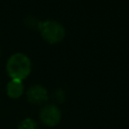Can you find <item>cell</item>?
Returning <instances> with one entry per match:
<instances>
[{
    "instance_id": "5",
    "label": "cell",
    "mask_w": 129,
    "mask_h": 129,
    "mask_svg": "<svg viewBox=\"0 0 129 129\" xmlns=\"http://www.w3.org/2000/svg\"><path fill=\"white\" fill-rule=\"evenodd\" d=\"M24 86L19 80H12L8 82L6 86V91L9 97L11 98H19L23 93Z\"/></svg>"
},
{
    "instance_id": "3",
    "label": "cell",
    "mask_w": 129,
    "mask_h": 129,
    "mask_svg": "<svg viewBox=\"0 0 129 129\" xmlns=\"http://www.w3.org/2000/svg\"><path fill=\"white\" fill-rule=\"evenodd\" d=\"M39 118L43 124L47 126H55L61 118L60 110L54 104L44 105L39 112Z\"/></svg>"
},
{
    "instance_id": "6",
    "label": "cell",
    "mask_w": 129,
    "mask_h": 129,
    "mask_svg": "<svg viewBox=\"0 0 129 129\" xmlns=\"http://www.w3.org/2000/svg\"><path fill=\"white\" fill-rule=\"evenodd\" d=\"M17 129H38L36 122L31 118H25L18 124Z\"/></svg>"
},
{
    "instance_id": "2",
    "label": "cell",
    "mask_w": 129,
    "mask_h": 129,
    "mask_svg": "<svg viewBox=\"0 0 129 129\" xmlns=\"http://www.w3.org/2000/svg\"><path fill=\"white\" fill-rule=\"evenodd\" d=\"M37 27L41 36L49 43H57L61 41L66 35V29L61 23L55 20L39 21Z\"/></svg>"
},
{
    "instance_id": "4",
    "label": "cell",
    "mask_w": 129,
    "mask_h": 129,
    "mask_svg": "<svg viewBox=\"0 0 129 129\" xmlns=\"http://www.w3.org/2000/svg\"><path fill=\"white\" fill-rule=\"evenodd\" d=\"M27 99L34 104H41L48 99L47 90L41 85H33L27 91Z\"/></svg>"
},
{
    "instance_id": "1",
    "label": "cell",
    "mask_w": 129,
    "mask_h": 129,
    "mask_svg": "<svg viewBox=\"0 0 129 129\" xmlns=\"http://www.w3.org/2000/svg\"><path fill=\"white\" fill-rule=\"evenodd\" d=\"M31 70V61L29 57L22 52H15L7 60L6 71L12 80L22 81Z\"/></svg>"
}]
</instances>
